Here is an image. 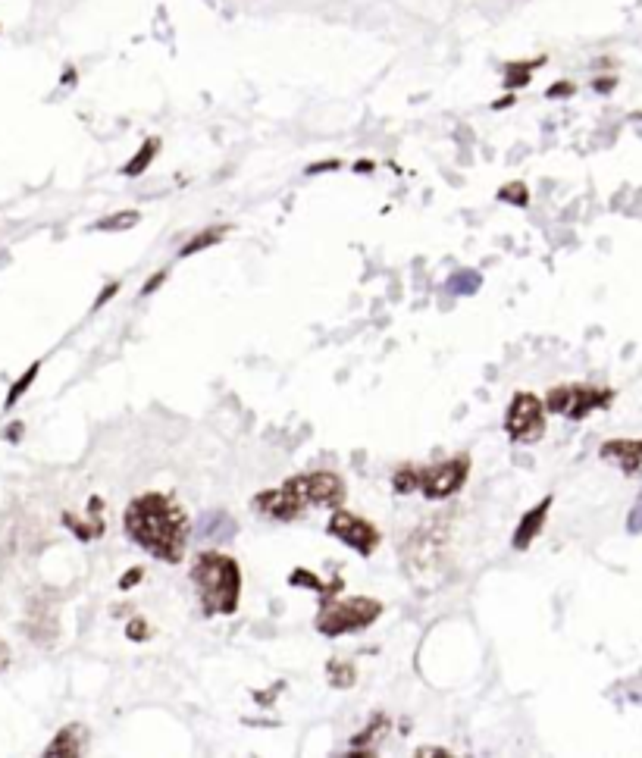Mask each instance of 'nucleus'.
I'll list each match as a JSON object with an SVG mask.
<instances>
[{
    "label": "nucleus",
    "instance_id": "19",
    "mask_svg": "<svg viewBox=\"0 0 642 758\" xmlns=\"http://www.w3.org/2000/svg\"><path fill=\"white\" fill-rule=\"evenodd\" d=\"M417 483H420V470H414V467H401V470H395V477H392V486H395L398 495L417 492Z\"/></svg>",
    "mask_w": 642,
    "mask_h": 758
},
{
    "label": "nucleus",
    "instance_id": "2",
    "mask_svg": "<svg viewBox=\"0 0 642 758\" xmlns=\"http://www.w3.org/2000/svg\"><path fill=\"white\" fill-rule=\"evenodd\" d=\"M192 583L201 592L207 614H232L242 599V567L226 552H201L192 564Z\"/></svg>",
    "mask_w": 642,
    "mask_h": 758
},
{
    "label": "nucleus",
    "instance_id": "3",
    "mask_svg": "<svg viewBox=\"0 0 642 758\" xmlns=\"http://www.w3.org/2000/svg\"><path fill=\"white\" fill-rule=\"evenodd\" d=\"M383 605L367 596H351V599H326L323 611L317 614V630L323 636H342V633H358L370 624L379 621Z\"/></svg>",
    "mask_w": 642,
    "mask_h": 758
},
{
    "label": "nucleus",
    "instance_id": "28",
    "mask_svg": "<svg viewBox=\"0 0 642 758\" xmlns=\"http://www.w3.org/2000/svg\"><path fill=\"white\" fill-rule=\"evenodd\" d=\"M163 279H166V270H160V273H157V276H154V279L148 282V286H145V289H141V298H148V295H151V292H154V289L160 286V282H163Z\"/></svg>",
    "mask_w": 642,
    "mask_h": 758
},
{
    "label": "nucleus",
    "instance_id": "4",
    "mask_svg": "<svg viewBox=\"0 0 642 758\" xmlns=\"http://www.w3.org/2000/svg\"><path fill=\"white\" fill-rule=\"evenodd\" d=\"M614 401V389H602V386H555L549 395H545V408L558 417L567 420H583L592 411L611 408Z\"/></svg>",
    "mask_w": 642,
    "mask_h": 758
},
{
    "label": "nucleus",
    "instance_id": "7",
    "mask_svg": "<svg viewBox=\"0 0 642 758\" xmlns=\"http://www.w3.org/2000/svg\"><path fill=\"white\" fill-rule=\"evenodd\" d=\"M292 486L298 492V499L304 502V508H339L345 502V483L339 473L332 470H317V473H304V477H292Z\"/></svg>",
    "mask_w": 642,
    "mask_h": 758
},
{
    "label": "nucleus",
    "instance_id": "18",
    "mask_svg": "<svg viewBox=\"0 0 642 758\" xmlns=\"http://www.w3.org/2000/svg\"><path fill=\"white\" fill-rule=\"evenodd\" d=\"M354 665H348V661H329V683L339 686V690H345V686H354Z\"/></svg>",
    "mask_w": 642,
    "mask_h": 758
},
{
    "label": "nucleus",
    "instance_id": "1",
    "mask_svg": "<svg viewBox=\"0 0 642 758\" xmlns=\"http://www.w3.org/2000/svg\"><path fill=\"white\" fill-rule=\"evenodd\" d=\"M126 533L135 546H141L148 555L166 564H179L188 549V536H192V524L182 505L170 495L160 492H145L135 495L126 508Z\"/></svg>",
    "mask_w": 642,
    "mask_h": 758
},
{
    "label": "nucleus",
    "instance_id": "21",
    "mask_svg": "<svg viewBox=\"0 0 642 758\" xmlns=\"http://www.w3.org/2000/svg\"><path fill=\"white\" fill-rule=\"evenodd\" d=\"M448 292H455V295H467V292H477L480 289V276L477 273H458L455 279L448 282L445 286Z\"/></svg>",
    "mask_w": 642,
    "mask_h": 758
},
{
    "label": "nucleus",
    "instance_id": "30",
    "mask_svg": "<svg viewBox=\"0 0 642 758\" xmlns=\"http://www.w3.org/2000/svg\"><path fill=\"white\" fill-rule=\"evenodd\" d=\"M141 574H145V571H141V567H132V571H129V577H123V589H129V586H135L138 580H141Z\"/></svg>",
    "mask_w": 642,
    "mask_h": 758
},
{
    "label": "nucleus",
    "instance_id": "8",
    "mask_svg": "<svg viewBox=\"0 0 642 758\" xmlns=\"http://www.w3.org/2000/svg\"><path fill=\"white\" fill-rule=\"evenodd\" d=\"M329 533L342 539L348 549H354L358 555H373L379 546V530L370 524V520L351 514V511H336L329 517Z\"/></svg>",
    "mask_w": 642,
    "mask_h": 758
},
{
    "label": "nucleus",
    "instance_id": "24",
    "mask_svg": "<svg viewBox=\"0 0 642 758\" xmlns=\"http://www.w3.org/2000/svg\"><path fill=\"white\" fill-rule=\"evenodd\" d=\"M342 167V163L339 160H323V163H311V167H307V176H317V173H329V170H339Z\"/></svg>",
    "mask_w": 642,
    "mask_h": 758
},
{
    "label": "nucleus",
    "instance_id": "31",
    "mask_svg": "<svg viewBox=\"0 0 642 758\" xmlns=\"http://www.w3.org/2000/svg\"><path fill=\"white\" fill-rule=\"evenodd\" d=\"M511 104H514V91H508L502 101H495V104H492V110H508Z\"/></svg>",
    "mask_w": 642,
    "mask_h": 758
},
{
    "label": "nucleus",
    "instance_id": "26",
    "mask_svg": "<svg viewBox=\"0 0 642 758\" xmlns=\"http://www.w3.org/2000/svg\"><path fill=\"white\" fill-rule=\"evenodd\" d=\"M145 636H148L145 621H132V624H129V639H145Z\"/></svg>",
    "mask_w": 642,
    "mask_h": 758
},
{
    "label": "nucleus",
    "instance_id": "6",
    "mask_svg": "<svg viewBox=\"0 0 642 758\" xmlns=\"http://www.w3.org/2000/svg\"><path fill=\"white\" fill-rule=\"evenodd\" d=\"M467 477H470V458L458 455V458H451L445 464L420 470L417 492H423L430 502H442V499H451L455 492H461Z\"/></svg>",
    "mask_w": 642,
    "mask_h": 758
},
{
    "label": "nucleus",
    "instance_id": "12",
    "mask_svg": "<svg viewBox=\"0 0 642 758\" xmlns=\"http://www.w3.org/2000/svg\"><path fill=\"white\" fill-rule=\"evenodd\" d=\"M545 63H549V57H545V54H539V57H533V60H508V63L502 66V85H505L508 91L527 88V85L533 82V76H536V69L545 66Z\"/></svg>",
    "mask_w": 642,
    "mask_h": 758
},
{
    "label": "nucleus",
    "instance_id": "16",
    "mask_svg": "<svg viewBox=\"0 0 642 758\" xmlns=\"http://www.w3.org/2000/svg\"><path fill=\"white\" fill-rule=\"evenodd\" d=\"M138 223H141L138 210H120V213H110V217L98 220L94 223V229L98 232H126V229H135Z\"/></svg>",
    "mask_w": 642,
    "mask_h": 758
},
{
    "label": "nucleus",
    "instance_id": "14",
    "mask_svg": "<svg viewBox=\"0 0 642 758\" xmlns=\"http://www.w3.org/2000/svg\"><path fill=\"white\" fill-rule=\"evenodd\" d=\"M157 154H160V138H148L145 145H141V148H138L129 160H126L123 176L138 179L141 173H148V170H151V163L157 160Z\"/></svg>",
    "mask_w": 642,
    "mask_h": 758
},
{
    "label": "nucleus",
    "instance_id": "17",
    "mask_svg": "<svg viewBox=\"0 0 642 758\" xmlns=\"http://www.w3.org/2000/svg\"><path fill=\"white\" fill-rule=\"evenodd\" d=\"M498 201L511 204V207H527L530 204V188L523 185L520 179H511V182H505L502 188H498Z\"/></svg>",
    "mask_w": 642,
    "mask_h": 758
},
{
    "label": "nucleus",
    "instance_id": "27",
    "mask_svg": "<svg viewBox=\"0 0 642 758\" xmlns=\"http://www.w3.org/2000/svg\"><path fill=\"white\" fill-rule=\"evenodd\" d=\"M420 758H442V755H451L448 749H439V746H426V749H417Z\"/></svg>",
    "mask_w": 642,
    "mask_h": 758
},
{
    "label": "nucleus",
    "instance_id": "23",
    "mask_svg": "<svg viewBox=\"0 0 642 758\" xmlns=\"http://www.w3.org/2000/svg\"><path fill=\"white\" fill-rule=\"evenodd\" d=\"M574 94H577V85L574 82H555L549 91H545V98H552V101H561V98H574Z\"/></svg>",
    "mask_w": 642,
    "mask_h": 758
},
{
    "label": "nucleus",
    "instance_id": "32",
    "mask_svg": "<svg viewBox=\"0 0 642 758\" xmlns=\"http://www.w3.org/2000/svg\"><path fill=\"white\" fill-rule=\"evenodd\" d=\"M354 170H358V173H373V163H367V160H358V163H354Z\"/></svg>",
    "mask_w": 642,
    "mask_h": 758
},
{
    "label": "nucleus",
    "instance_id": "22",
    "mask_svg": "<svg viewBox=\"0 0 642 758\" xmlns=\"http://www.w3.org/2000/svg\"><path fill=\"white\" fill-rule=\"evenodd\" d=\"M386 730H389V721H386V718H376L373 727H367V730L361 733V737H354V746H364L367 740L373 743V740L379 737V733H386Z\"/></svg>",
    "mask_w": 642,
    "mask_h": 758
},
{
    "label": "nucleus",
    "instance_id": "13",
    "mask_svg": "<svg viewBox=\"0 0 642 758\" xmlns=\"http://www.w3.org/2000/svg\"><path fill=\"white\" fill-rule=\"evenodd\" d=\"M82 749H85V730L79 724H69L51 740L44 755L47 758H76V755H82Z\"/></svg>",
    "mask_w": 642,
    "mask_h": 758
},
{
    "label": "nucleus",
    "instance_id": "20",
    "mask_svg": "<svg viewBox=\"0 0 642 758\" xmlns=\"http://www.w3.org/2000/svg\"><path fill=\"white\" fill-rule=\"evenodd\" d=\"M38 370H41V364L35 361L26 373H22V379H16V383H13V389H10V395H7V408H13L16 405V401L22 398V395H26V389L35 383V376H38Z\"/></svg>",
    "mask_w": 642,
    "mask_h": 758
},
{
    "label": "nucleus",
    "instance_id": "15",
    "mask_svg": "<svg viewBox=\"0 0 642 758\" xmlns=\"http://www.w3.org/2000/svg\"><path fill=\"white\" fill-rule=\"evenodd\" d=\"M229 235V226H207V229H201L198 235H192L185 245H182V251H179V257H192V254H198V251H207V248H213V245H220L223 239Z\"/></svg>",
    "mask_w": 642,
    "mask_h": 758
},
{
    "label": "nucleus",
    "instance_id": "9",
    "mask_svg": "<svg viewBox=\"0 0 642 758\" xmlns=\"http://www.w3.org/2000/svg\"><path fill=\"white\" fill-rule=\"evenodd\" d=\"M254 508L264 514V517H276V520H295V517H301L307 511L289 480H285L279 489L260 492L257 499H254Z\"/></svg>",
    "mask_w": 642,
    "mask_h": 758
},
{
    "label": "nucleus",
    "instance_id": "5",
    "mask_svg": "<svg viewBox=\"0 0 642 758\" xmlns=\"http://www.w3.org/2000/svg\"><path fill=\"white\" fill-rule=\"evenodd\" d=\"M505 433L517 445H533L545 436V401L533 392H517L505 414Z\"/></svg>",
    "mask_w": 642,
    "mask_h": 758
},
{
    "label": "nucleus",
    "instance_id": "11",
    "mask_svg": "<svg viewBox=\"0 0 642 758\" xmlns=\"http://www.w3.org/2000/svg\"><path fill=\"white\" fill-rule=\"evenodd\" d=\"M549 511H552V495H545V499L536 505V508H530L527 514L520 517V524H517V530H514V539H511V546L517 549V552H527L533 542H536V536L542 533V527H545V520H549Z\"/></svg>",
    "mask_w": 642,
    "mask_h": 758
},
{
    "label": "nucleus",
    "instance_id": "29",
    "mask_svg": "<svg viewBox=\"0 0 642 758\" xmlns=\"http://www.w3.org/2000/svg\"><path fill=\"white\" fill-rule=\"evenodd\" d=\"M116 292H120V282H113V286H107V289L101 292V298H98V304H94V307H104V304H107Z\"/></svg>",
    "mask_w": 642,
    "mask_h": 758
},
{
    "label": "nucleus",
    "instance_id": "25",
    "mask_svg": "<svg viewBox=\"0 0 642 758\" xmlns=\"http://www.w3.org/2000/svg\"><path fill=\"white\" fill-rule=\"evenodd\" d=\"M614 85H617V79H614V76H602V79H596V82H592V88H596L599 94H608V91H614Z\"/></svg>",
    "mask_w": 642,
    "mask_h": 758
},
{
    "label": "nucleus",
    "instance_id": "10",
    "mask_svg": "<svg viewBox=\"0 0 642 758\" xmlns=\"http://www.w3.org/2000/svg\"><path fill=\"white\" fill-rule=\"evenodd\" d=\"M602 461L621 467L624 477H639L642 473V439H608L599 448Z\"/></svg>",
    "mask_w": 642,
    "mask_h": 758
}]
</instances>
